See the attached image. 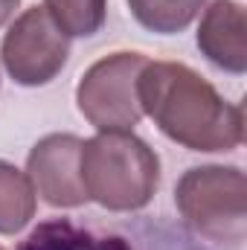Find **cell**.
<instances>
[{"mask_svg": "<svg viewBox=\"0 0 247 250\" xmlns=\"http://www.w3.org/2000/svg\"><path fill=\"white\" fill-rule=\"evenodd\" d=\"M44 9L67 38H90L105 23L108 0H44Z\"/></svg>", "mask_w": 247, "mask_h": 250, "instance_id": "cell-11", "label": "cell"}, {"mask_svg": "<svg viewBox=\"0 0 247 250\" xmlns=\"http://www.w3.org/2000/svg\"><path fill=\"white\" fill-rule=\"evenodd\" d=\"M67 56H70V38L59 29V23L50 18L44 6H32L21 18H15L0 44V59L6 73L23 87H38L53 82L64 70Z\"/></svg>", "mask_w": 247, "mask_h": 250, "instance_id": "cell-6", "label": "cell"}, {"mask_svg": "<svg viewBox=\"0 0 247 250\" xmlns=\"http://www.w3.org/2000/svg\"><path fill=\"white\" fill-rule=\"evenodd\" d=\"M35 215V189L26 172L0 160V233L23 230Z\"/></svg>", "mask_w": 247, "mask_h": 250, "instance_id": "cell-9", "label": "cell"}, {"mask_svg": "<svg viewBox=\"0 0 247 250\" xmlns=\"http://www.w3.org/2000/svg\"><path fill=\"white\" fill-rule=\"evenodd\" d=\"M0 250H6V248H0Z\"/></svg>", "mask_w": 247, "mask_h": 250, "instance_id": "cell-13", "label": "cell"}, {"mask_svg": "<svg viewBox=\"0 0 247 250\" xmlns=\"http://www.w3.org/2000/svg\"><path fill=\"white\" fill-rule=\"evenodd\" d=\"M198 50L227 73L247 70V15L239 0H212L204 9Z\"/></svg>", "mask_w": 247, "mask_h": 250, "instance_id": "cell-8", "label": "cell"}, {"mask_svg": "<svg viewBox=\"0 0 247 250\" xmlns=\"http://www.w3.org/2000/svg\"><path fill=\"white\" fill-rule=\"evenodd\" d=\"M184 224L215 245H242L247 236V181L239 166H195L175 187Z\"/></svg>", "mask_w": 247, "mask_h": 250, "instance_id": "cell-3", "label": "cell"}, {"mask_svg": "<svg viewBox=\"0 0 247 250\" xmlns=\"http://www.w3.org/2000/svg\"><path fill=\"white\" fill-rule=\"evenodd\" d=\"M143 114L192 151H233L245 140V108L178 62H148L137 79Z\"/></svg>", "mask_w": 247, "mask_h": 250, "instance_id": "cell-1", "label": "cell"}, {"mask_svg": "<svg viewBox=\"0 0 247 250\" xmlns=\"http://www.w3.org/2000/svg\"><path fill=\"white\" fill-rule=\"evenodd\" d=\"M204 6L206 0H128V9L137 23L160 35L184 32Z\"/></svg>", "mask_w": 247, "mask_h": 250, "instance_id": "cell-10", "label": "cell"}, {"mask_svg": "<svg viewBox=\"0 0 247 250\" xmlns=\"http://www.w3.org/2000/svg\"><path fill=\"white\" fill-rule=\"evenodd\" d=\"M26 178L50 207H82L87 192L82 184V140L76 134H47L26 157Z\"/></svg>", "mask_w": 247, "mask_h": 250, "instance_id": "cell-7", "label": "cell"}, {"mask_svg": "<svg viewBox=\"0 0 247 250\" xmlns=\"http://www.w3.org/2000/svg\"><path fill=\"white\" fill-rule=\"evenodd\" d=\"M82 184L111 212L143 209L160 187V157L131 131H99L82 140Z\"/></svg>", "mask_w": 247, "mask_h": 250, "instance_id": "cell-2", "label": "cell"}, {"mask_svg": "<svg viewBox=\"0 0 247 250\" xmlns=\"http://www.w3.org/2000/svg\"><path fill=\"white\" fill-rule=\"evenodd\" d=\"M148 64L140 53H114L93 64L79 87L76 102L84 120L99 131H131L143 120L137 79Z\"/></svg>", "mask_w": 247, "mask_h": 250, "instance_id": "cell-5", "label": "cell"}, {"mask_svg": "<svg viewBox=\"0 0 247 250\" xmlns=\"http://www.w3.org/2000/svg\"><path fill=\"white\" fill-rule=\"evenodd\" d=\"M18 250H212L189 227L166 221H137L134 227L79 224L73 218L41 221Z\"/></svg>", "mask_w": 247, "mask_h": 250, "instance_id": "cell-4", "label": "cell"}, {"mask_svg": "<svg viewBox=\"0 0 247 250\" xmlns=\"http://www.w3.org/2000/svg\"><path fill=\"white\" fill-rule=\"evenodd\" d=\"M18 3H21V0H0V26H3V23H6V21L15 15Z\"/></svg>", "mask_w": 247, "mask_h": 250, "instance_id": "cell-12", "label": "cell"}]
</instances>
